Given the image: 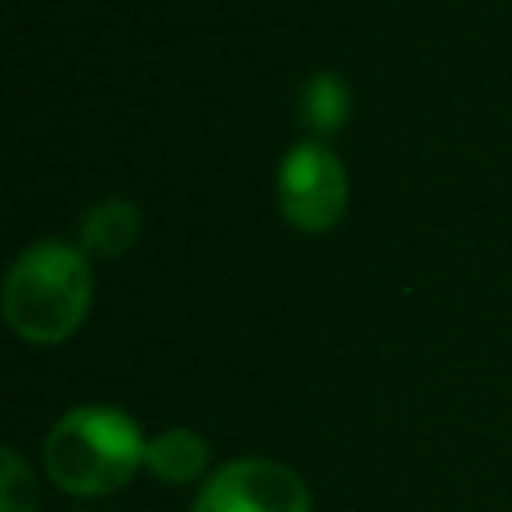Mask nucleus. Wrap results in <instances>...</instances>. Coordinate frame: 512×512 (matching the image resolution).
I'll return each mask as SVG.
<instances>
[{
  "mask_svg": "<svg viewBox=\"0 0 512 512\" xmlns=\"http://www.w3.org/2000/svg\"><path fill=\"white\" fill-rule=\"evenodd\" d=\"M92 304L88 256L64 240L28 244L4 276V320L28 344L68 340Z\"/></svg>",
  "mask_w": 512,
  "mask_h": 512,
  "instance_id": "nucleus-1",
  "label": "nucleus"
},
{
  "mask_svg": "<svg viewBox=\"0 0 512 512\" xmlns=\"http://www.w3.org/2000/svg\"><path fill=\"white\" fill-rule=\"evenodd\" d=\"M148 440L140 424L108 404L64 412L44 440V468L56 488L72 496H104L124 488L144 468Z\"/></svg>",
  "mask_w": 512,
  "mask_h": 512,
  "instance_id": "nucleus-2",
  "label": "nucleus"
},
{
  "mask_svg": "<svg viewBox=\"0 0 512 512\" xmlns=\"http://www.w3.org/2000/svg\"><path fill=\"white\" fill-rule=\"evenodd\" d=\"M276 200L292 228L328 232L348 208V176L336 152L320 140L296 144L284 152L276 172Z\"/></svg>",
  "mask_w": 512,
  "mask_h": 512,
  "instance_id": "nucleus-3",
  "label": "nucleus"
},
{
  "mask_svg": "<svg viewBox=\"0 0 512 512\" xmlns=\"http://www.w3.org/2000/svg\"><path fill=\"white\" fill-rule=\"evenodd\" d=\"M192 512H312V496L288 464L240 456L204 480Z\"/></svg>",
  "mask_w": 512,
  "mask_h": 512,
  "instance_id": "nucleus-4",
  "label": "nucleus"
},
{
  "mask_svg": "<svg viewBox=\"0 0 512 512\" xmlns=\"http://www.w3.org/2000/svg\"><path fill=\"white\" fill-rule=\"evenodd\" d=\"M140 236V208L128 200H100L80 220V252L84 256H120Z\"/></svg>",
  "mask_w": 512,
  "mask_h": 512,
  "instance_id": "nucleus-5",
  "label": "nucleus"
},
{
  "mask_svg": "<svg viewBox=\"0 0 512 512\" xmlns=\"http://www.w3.org/2000/svg\"><path fill=\"white\" fill-rule=\"evenodd\" d=\"M144 468L164 484H188L208 468V440L188 428H168L148 440Z\"/></svg>",
  "mask_w": 512,
  "mask_h": 512,
  "instance_id": "nucleus-6",
  "label": "nucleus"
},
{
  "mask_svg": "<svg viewBox=\"0 0 512 512\" xmlns=\"http://www.w3.org/2000/svg\"><path fill=\"white\" fill-rule=\"evenodd\" d=\"M344 116H348V88L332 72L312 76L300 92V120L312 132H332L344 124Z\"/></svg>",
  "mask_w": 512,
  "mask_h": 512,
  "instance_id": "nucleus-7",
  "label": "nucleus"
},
{
  "mask_svg": "<svg viewBox=\"0 0 512 512\" xmlns=\"http://www.w3.org/2000/svg\"><path fill=\"white\" fill-rule=\"evenodd\" d=\"M0 512H36V480L16 448L0 456Z\"/></svg>",
  "mask_w": 512,
  "mask_h": 512,
  "instance_id": "nucleus-8",
  "label": "nucleus"
}]
</instances>
